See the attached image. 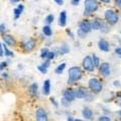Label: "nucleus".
I'll list each match as a JSON object with an SVG mask.
<instances>
[{"label": "nucleus", "instance_id": "nucleus-12", "mask_svg": "<svg viewBox=\"0 0 121 121\" xmlns=\"http://www.w3.org/2000/svg\"><path fill=\"white\" fill-rule=\"evenodd\" d=\"M2 39H3V41L5 43V44L8 45V47H13V45L16 44V39H14V36L10 35H3Z\"/></svg>", "mask_w": 121, "mask_h": 121}, {"label": "nucleus", "instance_id": "nucleus-6", "mask_svg": "<svg viewBox=\"0 0 121 121\" xmlns=\"http://www.w3.org/2000/svg\"><path fill=\"white\" fill-rule=\"evenodd\" d=\"M83 69L87 72H93L95 70V65H94L91 56H86L83 60Z\"/></svg>", "mask_w": 121, "mask_h": 121}, {"label": "nucleus", "instance_id": "nucleus-37", "mask_svg": "<svg viewBox=\"0 0 121 121\" xmlns=\"http://www.w3.org/2000/svg\"><path fill=\"white\" fill-rule=\"evenodd\" d=\"M115 54L121 56V48H115Z\"/></svg>", "mask_w": 121, "mask_h": 121}, {"label": "nucleus", "instance_id": "nucleus-13", "mask_svg": "<svg viewBox=\"0 0 121 121\" xmlns=\"http://www.w3.org/2000/svg\"><path fill=\"white\" fill-rule=\"evenodd\" d=\"M98 48L101 52H107L110 51V45H109V43L106 39H100L98 41Z\"/></svg>", "mask_w": 121, "mask_h": 121}, {"label": "nucleus", "instance_id": "nucleus-31", "mask_svg": "<svg viewBox=\"0 0 121 121\" xmlns=\"http://www.w3.org/2000/svg\"><path fill=\"white\" fill-rule=\"evenodd\" d=\"M78 35L80 36L81 39H84V37H86L87 33H86V32H84V31H82L81 29H79V30H78Z\"/></svg>", "mask_w": 121, "mask_h": 121}, {"label": "nucleus", "instance_id": "nucleus-39", "mask_svg": "<svg viewBox=\"0 0 121 121\" xmlns=\"http://www.w3.org/2000/svg\"><path fill=\"white\" fill-rule=\"evenodd\" d=\"M55 2H56V4H59V5H63L64 0H55Z\"/></svg>", "mask_w": 121, "mask_h": 121}, {"label": "nucleus", "instance_id": "nucleus-22", "mask_svg": "<svg viewBox=\"0 0 121 121\" xmlns=\"http://www.w3.org/2000/svg\"><path fill=\"white\" fill-rule=\"evenodd\" d=\"M43 32L45 36H51L52 35V30L50 25H44L43 27Z\"/></svg>", "mask_w": 121, "mask_h": 121}, {"label": "nucleus", "instance_id": "nucleus-44", "mask_svg": "<svg viewBox=\"0 0 121 121\" xmlns=\"http://www.w3.org/2000/svg\"><path fill=\"white\" fill-rule=\"evenodd\" d=\"M114 86H119V82L118 81H115L114 82Z\"/></svg>", "mask_w": 121, "mask_h": 121}, {"label": "nucleus", "instance_id": "nucleus-8", "mask_svg": "<svg viewBox=\"0 0 121 121\" xmlns=\"http://www.w3.org/2000/svg\"><path fill=\"white\" fill-rule=\"evenodd\" d=\"M35 118L36 121H48V112L43 108H39L35 112Z\"/></svg>", "mask_w": 121, "mask_h": 121}, {"label": "nucleus", "instance_id": "nucleus-24", "mask_svg": "<svg viewBox=\"0 0 121 121\" xmlns=\"http://www.w3.org/2000/svg\"><path fill=\"white\" fill-rule=\"evenodd\" d=\"M54 19H55L54 15H52V14H48V16L45 17L44 21H45V23H47V25H50L51 23H52V22H54Z\"/></svg>", "mask_w": 121, "mask_h": 121}, {"label": "nucleus", "instance_id": "nucleus-46", "mask_svg": "<svg viewBox=\"0 0 121 121\" xmlns=\"http://www.w3.org/2000/svg\"><path fill=\"white\" fill-rule=\"evenodd\" d=\"M118 114H119V115H120V116H121V110H120V111H119V112H118Z\"/></svg>", "mask_w": 121, "mask_h": 121}, {"label": "nucleus", "instance_id": "nucleus-33", "mask_svg": "<svg viewBox=\"0 0 121 121\" xmlns=\"http://www.w3.org/2000/svg\"><path fill=\"white\" fill-rule=\"evenodd\" d=\"M99 121H111L109 116H101L99 118Z\"/></svg>", "mask_w": 121, "mask_h": 121}, {"label": "nucleus", "instance_id": "nucleus-45", "mask_svg": "<svg viewBox=\"0 0 121 121\" xmlns=\"http://www.w3.org/2000/svg\"><path fill=\"white\" fill-rule=\"evenodd\" d=\"M75 121H83V120H81V119H76Z\"/></svg>", "mask_w": 121, "mask_h": 121}, {"label": "nucleus", "instance_id": "nucleus-11", "mask_svg": "<svg viewBox=\"0 0 121 121\" xmlns=\"http://www.w3.org/2000/svg\"><path fill=\"white\" fill-rule=\"evenodd\" d=\"M79 29H81L82 31H84L86 33H89L91 30H92V26H91V21L89 20H82L80 23H79Z\"/></svg>", "mask_w": 121, "mask_h": 121}, {"label": "nucleus", "instance_id": "nucleus-38", "mask_svg": "<svg viewBox=\"0 0 121 121\" xmlns=\"http://www.w3.org/2000/svg\"><path fill=\"white\" fill-rule=\"evenodd\" d=\"M115 4L119 7V8H121V0H115Z\"/></svg>", "mask_w": 121, "mask_h": 121}, {"label": "nucleus", "instance_id": "nucleus-1", "mask_svg": "<svg viewBox=\"0 0 121 121\" xmlns=\"http://www.w3.org/2000/svg\"><path fill=\"white\" fill-rule=\"evenodd\" d=\"M99 8V2L98 0H85V16H91L94 12H96Z\"/></svg>", "mask_w": 121, "mask_h": 121}, {"label": "nucleus", "instance_id": "nucleus-19", "mask_svg": "<svg viewBox=\"0 0 121 121\" xmlns=\"http://www.w3.org/2000/svg\"><path fill=\"white\" fill-rule=\"evenodd\" d=\"M23 9H24V6L22 5V4H19L18 5L16 8H15L14 10H13V13H14V18L15 19H17L18 17L21 15V13H22V11H23Z\"/></svg>", "mask_w": 121, "mask_h": 121}, {"label": "nucleus", "instance_id": "nucleus-21", "mask_svg": "<svg viewBox=\"0 0 121 121\" xmlns=\"http://www.w3.org/2000/svg\"><path fill=\"white\" fill-rule=\"evenodd\" d=\"M59 52H60V55H66L70 52V47L67 43H64L60 45V48H59Z\"/></svg>", "mask_w": 121, "mask_h": 121}, {"label": "nucleus", "instance_id": "nucleus-18", "mask_svg": "<svg viewBox=\"0 0 121 121\" xmlns=\"http://www.w3.org/2000/svg\"><path fill=\"white\" fill-rule=\"evenodd\" d=\"M43 95L48 96L50 95L51 93V81L50 80H45L43 83Z\"/></svg>", "mask_w": 121, "mask_h": 121}, {"label": "nucleus", "instance_id": "nucleus-42", "mask_svg": "<svg viewBox=\"0 0 121 121\" xmlns=\"http://www.w3.org/2000/svg\"><path fill=\"white\" fill-rule=\"evenodd\" d=\"M11 3H18V2H20V0H10Z\"/></svg>", "mask_w": 121, "mask_h": 121}, {"label": "nucleus", "instance_id": "nucleus-4", "mask_svg": "<svg viewBox=\"0 0 121 121\" xmlns=\"http://www.w3.org/2000/svg\"><path fill=\"white\" fill-rule=\"evenodd\" d=\"M88 85L91 92H93L94 94H98L103 90V85H102L101 81L96 78H91L88 82Z\"/></svg>", "mask_w": 121, "mask_h": 121}, {"label": "nucleus", "instance_id": "nucleus-41", "mask_svg": "<svg viewBox=\"0 0 121 121\" xmlns=\"http://www.w3.org/2000/svg\"><path fill=\"white\" fill-rule=\"evenodd\" d=\"M101 2H103V3H110L111 0H100Z\"/></svg>", "mask_w": 121, "mask_h": 121}, {"label": "nucleus", "instance_id": "nucleus-26", "mask_svg": "<svg viewBox=\"0 0 121 121\" xmlns=\"http://www.w3.org/2000/svg\"><path fill=\"white\" fill-rule=\"evenodd\" d=\"M48 52H50V51H48V48H43V50H41V52H40V56H41V59H47Z\"/></svg>", "mask_w": 121, "mask_h": 121}, {"label": "nucleus", "instance_id": "nucleus-32", "mask_svg": "<svg viewBox=\"0 0 121 121\" xmlns=\"http://www.w3.org/2000/svg\"><path fill=\"white\" fill-rule=\"evenodd\" d=\"M60 103H62L64 106H65V107H69L70 106V104H71V102H69V101H67L66 99H62V101H60Z\"/></svg>", "mask_w": 121, "mask_h": 121}, {"label": "nucleus", "instance_id": "nucleus-29", "mask_svg": "<svg viewBox=\"0 0 121 121\" xmlns=\"http://www.w3.org/2000/svg\"><path fill=\"white\" fill-rule=\"evenodd\" d=\"M6 32V25L4 23H1L0 24V33L1 35H5Z\"/></svg>", "mask_w": 121, "mask_h": 121}, {"label": "nucleus", "instance_id": "nucleus-43", "mask_svg": "<svg viewBox=\"0 0 121 121\" xmlns=\"http://www.w3.org/2000/svg\"><path fill=\"white\" fill-rule=\"evenodd\" d=\"M68 121H75V119H73V117H68Z\"/></svg>", "mask_w": 121, "mask_h": 121}, {"label": "nucleus", "instance_id": "nucleus-35", "mask_svg": "<svg viewBox=\"0 0 121 121\" xmlns=\"http://www.w3.org/2000/svg\"><path fill=\"white\" fill-rule=\"evenodd\" d=\"M4 55V51H3V44L0 43V56H3Z\"/></svg>", "mask_w": 121, "mask_h": 121}, {"label": "nucleus", "instance_id": "nucleus-17", "mask_svg": "<svg viewBox=\"0 0 121 121\" xmlns=\"http://www.w3.org/2000/svg\"><path fill=\"white\" fill-rule=\"evenodd\" d=\"M82 115H83V117H84L85 119L91 120L93 118V111L91 110L90 108L85 107L84 109H83V111H82Z\"/></svg>", "mask_w": 121, "mask_h": 121}, {"label": "nucleus", "instance_id": "nucleus-3", "mask_svg": "<svg viewBox=\"0 0 121 121\" xmlns=\"http://www.w3.org/2000/svg\"><path fill=\"white\" fill-rule=\"evenodd\" d=\"M104 17H105V20L108 24H111V25H114L116 24L119 20V16L118 14L116 13V11H114L113 9H107L104 13Z\"/></svg>", "mask_w": 121, "mask_h": 121}, {"label": "nucleus", "instance_id": "nucleus-16", "mask_svg": "<svg viewBox=\"0 0 121 121\" xmlns=\"http://www.w3.org/2000/svg\"><path fill=\"white\" fill-rule=\"evenodd\" d=\"M50 62L51 60H44L41 65H39V67H37V69H39V71L40 72V73H43V74L48 73V67H50Z\"/></svg>", "mask_w": 121, "mask_h": 121}, {"label": "nucleus", "instance_id": "nucleus-28", "mask_svg": "<svg viewBox=\"0 0 121 121\" xmlns=\"http://www.w3.org/2000/svg\"><path fill=\"white\" fill-rule=\"evenodd\" d=\"M100 30L102 32H104V33H107V32L110 31V27H109L108 23H105V22H104V24H103V26H102V28Z\"/></svg>", "mask_w": 121, "mask_h": 121}, {"label": "nucleus", "instance_id": "nucleus-10", "mask_svg": "<svg viewBox=\"0 0 121 121\" xmlns=\"http://www.w3.org/2000/svg\"><path fill=\"white\" fill-rule=\"evenodd\" d=\"M63 98L72 103V102L75 100V98H76V96H75V91L72 90L71 88L66 89L65 91H64V93H63Z\"/></svg>", "mask_w": 121, "mask_h": 121}, {"label": "nucleus", "instance_id": "nucleus-36", "mask_svg": "<svg viewBox=\"0 0 121 121\" xmlns=\"http://www.w3.org/2000/svg\"><path fill=\"white\" fill-rule=\"evenodd\" d=\"M80 1H81V0H72L71 3H72V5L76 6V5H78L79 3H80Z\"/></svg>", "mask_w": 121, "mask_h": 121}, {"label": "nucleus", "instance_id": "nucleus-34", "mask_svg": "<svg viewBox=\"0 0 121 121\" xmlns=\"http://www.w3.org/2000/svg\"><path fill=\"white\" fill-rule=\"evenodd\" d=\"M6 66H7V63L6 62H2L1 64H0V71H2L3 69H5Z\"/></svg>", "mask_w": 121, "mask_h": 121}, {"label": "nucleus", "instance_id": "nucleus-7", "mask_svg": "<svg viewBox=\"0 0 121 121\" xmlns=\"http://www.w3.org/2000/svg\"><path fill=\"white\" fill-rule=\"evenodd\" d=\"M35 47H36V40L35 39H27L22 43V48H23L24 52H26L33 51L35 48Z\"/></svg>", "mask_w": 121, "mask_h": 121}, {"label": "nucleus", "instance_id": "nucleus-15", "mask_svg": "<svg viewBox=\"0 0 121 121\" xmlns=\"http://www.w3.org/2000/svg\"><path fill=\"white\" fill-rule=\"evenodd\" d=\"M66 24H67V12L65 10H63L59 16V25L64 27V26H66Z\"/></svg>", "mask_w": 121, "mask_h": 121}, {"label": "nucleus", "instance_id": "nucleus-5", "mask_svg": "<svg viewBox=\"0 0 121 121\" xmlns=\"http://www.w3.org/2000/svg\"><path fill=\"white\" fill-rule=\"evenodd\" d=\"M75 96H76V98H78V99H85L88 102L91 100L90 93H88L87 89H85L84 87H79V88L75 91Z\"/></svg>", "mask_w": 121, "mask_h": 121}, {"label": "nucleus", "instance_id": "nucleus-2", "mask_svg": "<svg viewBox=\"0 0 121 121\" xmlns=\"http://www.w3.org/2000/svg\"><path fill=\"white\" fill-rule=\"evenodd\" d=\"M82 77H83V72L81 68L74 66L69 69V80H68V83H76L80 81Z\"/></svg>", "mask_w": 121, "mask_h": 121}, {"label": "nucleus", "instance_id": "nucleus-23", "mask_svg": "<svg viewBox=\"0 0 121 121\" xmlns=\"http://www.w3.org/2000/svg\"><path fill=\"white\" fill-rule=\"evenodd\" d=\"M65 69H66V64L63 63V64H60V65H59L58 67H56V69L55 70V72H56V73L58 74V75H60L64 71H65Z\"/></svg>", "mask_w": 121, "mask_h": 121}, {"label": "nucleus", "instance_id": "nucleus-20", "mask_svg": "<svg viewBox=\"0 0 121 121\" xmlns=\"http://www.w3.org/2000/svg\"><path fill=\"white\" fill-rule=\"evenodd\" d=\"M37 89H39V86H37L36 83H33V84L30 85L29 87V93H30V96L35 97L37 95Z\"/></svg>", "mask_w": 121, "mask_h": 121}, {"label": "nucleus", "instance_id": "nucleus-40", "mask_svg": "<svg viewBox=\"0 0 121 121\" xmlns=\"http://www.w3.org/2000/svg\"><path fill=\"white\" fill-rule=\"evenodd\" d=\"M116 103H117V104H118L119 106H121V96L119 97V99H118V100H117V101H116Z\"/></svg>", "mask_w": 121, "mask_h": 121}, {"label": "nucleus", "instance_id": "nucleus-30", "mask_svg": "<svg viewBox=\"0 0 121 121\" xmlns=\"http://www.w3.org/2000/svg\"><path fill=\"white\" fill-rule=\"evenodd\" d=\"M56 56V54L54 52H48V58H47V60H52Z\"/></svg>", "mask_w": 121, "mask_h": 121}, {"label": "nucleus", "instance_id": "nucleus-27", "mask_svg": "<svg viewBox=\"0 0 121 121\" xmlns=\"http://www.w3.org/2000/svg\"><path fill=\"white\" fill-rule=\"evenodd\" d=\"M91 56H92V60H93V63H94V65H95V67H99L100 66V59L98 58L96 55H93Z\"/></svg>", "mask_w": 121, "mask_h": 121}, {"label": "nucleus", "instance_id": "nucleus-14", "mask_svg": "<svg viewBox=\"0 0 121 121\" xmlns=\"http://www.w3.org/2000/svg\"><path fill=\"white\" fill-rule=\"evenodd\" d=\"M103 24H104V21L100 19V18H95L94 20L91 21V26H92V29L94 30H100Z\"/></svg>", "mask_w": 121, "mask_h": 121}, {"label": "nucleus", "instance_id": "nucleus-25", "mask_svg": "<svg viewBox=\"0 0 121 121\" xmlns=\"http://www.w3.org/2000/svg\"><path fill=\"white\" fill-rule=\"evenodd\" d=\"M3 51H4V55H5L6 56H13V52H11L8 48H7L6 44L3 45Z\"/></svg>", "mask_w": 121, "mask_h": 121}, {"label": "nucleus", "instance_id": "nucleus-9", "mask_svg": "<svg viewBox=\"0 0 121 121\" xmlns=\"http://www.w3.org/2000/svg\"><path fill=\"white\" fill-rule=\"evenodd\" d=\"M99 71H100V73L102 74V76H104L105 78L109 77L110 74H111L110 65H109L108 63H102L101 65L99 66Z\"/></svg>", "mask_w": 121, "mask_h": 121}]
</instances>
